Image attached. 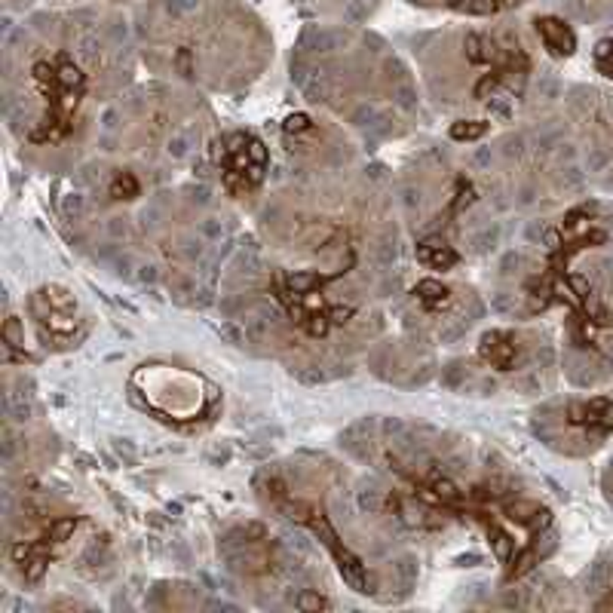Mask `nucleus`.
<instances>
[{"label": "nucleus", "instance_id": "1", "mask_svg": "<svg viewBox=\"0 0 613 613\" xmlns=\"http://www.w3.org/2000/svg\"><path fill=\"white\" fill-rule=\"evenodd\" d=\"M31 316L40 331V341L53 350H68L77 346V341H83L86 334V319L80 316V306L74 301V294L61 285H43L31 294Z\"/></svg>", "mask_w": 613, "mask_h": 613}, {"label": "nucleus", "instance_id": "2", "mask_svg": "<svg viewBox=\"0 0 613 613\" xmlns=\"http://www.w3.org/2000/svg\"><path fill=\"white\" fill-rule=\"evenodd\" d=\"M221 181L230 193H242L254 190L264 181V169H267V148L261 145L254 135L245 132H233L224 138L221 145Z\"/></svg>", "mask_w": 613, "mask_h": 613}, {"label": "nucleus", "instance_id": "3", "mask_svg": "<svg viewBox=\"0 0 613 613\" xmlns=\"http://www.w3.org/2000/svg\"><path fill=\"white\" fill-rule=\"evenodd\" d=\"M478 359H482L488 368H497V371H515V365L525 359V350H521V334L515 331H488L478 344Z\"/></svg>", "mask_w": 613, "mask_h": 613}, {"label": "nucleus", "instance_id": "4", "mask_svg": "<svg viewBox=\"0 0 613 613\" xmlns=\"http://www.w3.org/2000/svg\"><path fill=\"white\" fill-rule=\"evenodd\" d=\"M537 31H540V37H543L546 49H552L555 56H570V53L577 49L574 31H570L565 22H561V19H552V16L537 19Z\"/></svg>", "mask_w": 613, "mask_h": 613}, {"label": "nucleus", "instance_id": "5", "mask_svg": "<svg viewBox=\"0 0 613 613\" xmlns=\"http://www.w3.org/2000/svg\"><path fill=\"white\" fill-rule=\"evenodd\" d=\"M417 258H421L423 264H429L433 270H448L457 264V252L451 249V245H445L442 239H423L421 245H417Z\"/></svg>", "mask_w": 613, "mask_h": 613}, {"label": "nucleus", "instance_id": "6", "mask_svg": "<svg viewBox=\"0 0 613 613\" xmlns=\"http://www.w3.org/2000/svg\"><path fill=\"white\" fill-rule=\"evenodd\" d=\"M488 132V123H482V120H463V123H454V129H451V135L457 138V141H473V138H478V135H485Z\"/></svg>", "mask_w": 613, "mask_h": 613}, {"label": "nucleus", "instance_id": "7", "mask_svg": "<svg viewBox=\"0 0 613 613\" xmlns=\"http://www.w3.org/2000/svg\"><path fill=\"white\" fill-rule=\"evenodd\" d=\"M595 61L601 71H607V74L613 77V40H601V43L595 46Z\"/></svg>", "mask_w": 613, "mask_h": 613}, {"label": "nucleus", "instance_id": "8", "mask_svg": "<svg viewBox=\"0 0 613 613\" xmlns=\"http://www.w3.org/2000/svg\"><path fill=\"white\" fill-rule=\"evenodd\" d=\"M604 120L613 123V96H604Z\"/></svg>", "mask_w": 613, "mask_h": 613}]
</instances>
